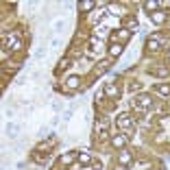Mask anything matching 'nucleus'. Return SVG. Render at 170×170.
<instances>
[{"label": "nucleus", "mask_w": 170, "mask_h": 170, "mask_svg": "<svg viewBox=\"0 0 170 170\" xmlns=\"http://www.w3.org/2000/svg\"><path fill=\"white\" fill-rule=\"evenodd\" d=\"M5 39H7V48H9V50H20V48H22V44H20V39H17V35L9 33Z\"/></svg>", "instance_id": "f257e3e1"}, {"label": "nucleus", "mask_w": 170, "mask_h": 170, "mask_svg": "<svg viewBox=\"0 0 170 170\" xmlns=\"http://www.w3.org/2000/svg\"><path fill=\"white\" fill-rule=\"evenodd\" d=\"M129 164H131V153H129V150H120V155H118V166L124 168V166H129Z\"/></svg>", "instance_id": "f03ea898"}, {"label": "nucleus", "mask_w": 170, "mask_h": 170, "mask_svg": "<svg viewBox=\"0 0 170 170\" xmlns=\"http://www.w3.org/2000/svg\"><path fill=\"white\" fill-rule=\"evenodd\" d=\"M124 142H127L124 135H113V137H111V146H113V148H122V146H124Z\"/></svg>", "instance_id": "7ed1b4c3"}, {"label": "nucleus", "mask_w": 170, "mask_h": 170, "mask_svg": "<svg viewBox=\"0 0 170 170\" xmlns=\"http://www.w3.org/2000/svg\"><path fill=\"white\" fill-rule=\"evenodd\" d=\"M133 105H135V107H148V105H150V98H148V96H140V98L133 100Z\"/></svg>", "instance_id": "20e7f679"}, {"label": "nucleus", "mask_w": 170, "mask_h": 170, "mask_svg": "<svg viewBox=\"0 0 170 170\" xmlns=\"http://www.w3.org/2000/svg\"><path fill=\"white\" fill-rule=\"evenodd\" d=\"M150 20L157 22V24H162V22L166 20V13H164V11H155V13H150Z\"/></svg>", "instance_id": "39448f33"}, {"label": "nucleus", "mask_w": 170, "mask_h": 170, "mask_svg": "<svg viewBox=\"0 0 170 170\" xmlns=\"http://www.w3.org/2000/svg\"><path fill=\"white\" fill-rule=\"evenodd\" d=\"M159 42H162V37L157 35L155 39H148V44H146V48H148V50H157V48H159Z\"/></svg>", "instance_id": "423d86ee"}, {"label": "nucleus", "mask_w": 170, "mask_h": 170, "mask_svg": "<svg viewBox=\"0 0 170 170\" xmlns=\"http://www.w3.org/2000/svg\"><path fill=\"white\" fill-rule=\"evenodd\" d=\"M79 83H81V81H79V77H70L68 81H65V85H68L70 90H77V87H79Z\"/></svg>", "instance_id": "0eeeda50"}, {"label": "nucleus", "mask_w": 170, "mask_h": 170, "mask_svg": "<svg viewBox=\"0 0 170 170\" xmlns=\"http://www.w3.org/2000/svg\"><path fill=\"white\" fill-rule=\"evenodd\" d=\"M120 52H122V46H120V44H111V46H109V55H111V57H118Z\"/></svg>", "instance_id": "6e6552de"}, {"label": "nucleus", "mask_w": 170, "mask_h": 170, "mask_svg": "<svg viewBox=\"0 0 170 170\" xmlns=\"http://www.w3.org/2000/svg\"><path fill=\"white\" fill-rule=\"evenodd\" d=\"M118 122H120V127H122V129H129L131 124H133V122H131V118H129V116H120V120H118Z\"/></svg>", "instance_id": "1a4fd4ad"}, {"label": "nucleus", "mask_w": 170, "mask_h": 170, "mask_svg": "<svg viewBox=\"0 0 170 170\" xmlns=\"http://www.w3.org/2000/svg\"><path fill=\"white\" fill-rule=\"evenodd\" d=\"M107 70H109V63H107V61H102V63L96 65V70H94V72H96V74H105Z\"/></svg>", "instance_id": "9d476101"}, {"label": "nucleus", "mask_w": 170, "mask_h": 170, "mask_svg": "<svg viewBox=\"0 0 170 170\" xmlns=\"http://www.w3.org/2000/svg\"><path fill=\"white\" fill-rule=\"evenodd\" d=\"M90 162H92L90 153H79V164H90Z\"/></svg>", "instance_id": "9b49d317"}, {"label": "nucleus", "mask_w": 170, "mask_h": 170, "mask_svg": "<svg viewBox=\"0 0 170 170\" xmlns=\"http://www.w3.org/2000/svg\"><path fill=\"white\" fill-rule=\"evenodd\" d=\"M94 7H96L94 2H81V5H79V9H81V11H92Z\"/></svg>", "instance_id": "f8f14e48"}, {"label": "nucleus", "mask_w": 170, "mask_h": 170, "mask_svg": "<svg viewBox=\"0 0 170 170\" xmlns=\"http://www.w3.org/2000/svg\"><path fill=\"white\" fill-rule=\"evenodd\" d=\"M105 94H109V96H116V94H118V87H116V85H107Z\"/></svg>", "instance_id": "ddd939ff"}, {"label": "nucleus", "mask_w": 170, "mask_h": 170, "mask_svg": "<svg viewBox=\"0 0 170 170\" xmlns=\"http://www.w3.org/2000/svg\"><path fill=\"white\" fill-rule=\"evenodd\" d=\"M137 26V20H135V17H129V20H127V31H131V28H135Z\"/></svg>", "instance_id": "4468645a"}, {"label": "nucleus", "mask_w": 170, "mask_h": 170, "mask_svg": "<svg viewBox=\"0 0 170 170\" xmlns=\"http://www.w3.org/2000/svg\"><path fill=\"white\" fill-rule=\"evenodd\" d=\"M144 7H146V9H148V11H155V9H157V7H159V2H146V5H144Z\"/></svg>", "instance_id": "2eb2a0df"}, {"label": "nucleus", "mask_w": 170, "mask_h": 170, "mask_svg": "<svg viewBox=\"0 0 170 170\" xmlns=\"http://www.w3.org/2000/svg\"><path fill=\"white\" fill-rule=\"evenodd\" d=\"M61 162H63V164H70V162H72V155H63Z\"/></svg>", "instance_id": "dca6fc26"}, {"label": "nucleus", "mask_w": 170, "mask_h": 170, "mask_svg": "<svg viewBox=\"0 0 170 170\" xmlns=\"http://www.w3.org/2000/svg\"><path fill=\"white\" fill-rule=\"evenodd\" d=\"M157 74H159V77H166L168 70H166V68H159V70H157Z\"/></svg>", "instance_id": "f3484780"}, {"label": "nucleus", "mask_w": 170, "mask_h": 170, "mask_svg": "<svg viewBox=\"0 0 170 170\" xmlns=\"http://www.w3.org/2000/svg\"><path fill=\"white\" fill-rule=\"evenodd\" d=\"M92 170H102V164H98V162H96V164L92 166Z\"/></svg>", "instance_id": "a211bd4d"}]
</instances>
